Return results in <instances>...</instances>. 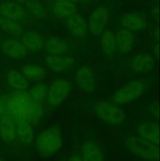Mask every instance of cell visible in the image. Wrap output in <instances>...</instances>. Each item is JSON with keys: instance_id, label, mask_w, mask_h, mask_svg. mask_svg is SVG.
Instances as JSON below:
<instances>
[{"instance_id": "f1b7e54d", "label": "cell", "mask_w": 160, "mask_h": 161, "mask_svg": "<svg viewBox=\"0 0 160 161\" xmlns=\"http://www.w3.org/2000/svg\"><path fill=\"white\" fill-rule=\"evenodd\" d=\"M66 161H83L80 138H74L71 151Z\"/></svg>"}, {"instance_id": "9c48e42d", "label": "cell", "mask_w": 160, "mask_h": 161, "mask_svg": "<svg viewBox=\"0 0 160 161\" xmlns=\"http://www.w3.org/2000/svg\"><path fill=\"white\" fill-rule=\"evenodd\" d=\"M79 42L73 39L59 37L46 36L43 53L55 55H71L76 50Z\"/></svg>"}, {"instance_id": "6da1fadb", "label": "cell", "mask_w": 160, "mask_h": 161, "mask_svg": "<svg viewBox=\"0 0 160 161\" xmlns=\"http://www.w3.org/2000/svg\"><path fill=\"white\" fill-rule=\"evenodd\" d=\"M6 110L15 120L26 121L36 127L44 114L41 104L28 91H14L4 97Z\"/></svg>"}, {"instance_id": "e0dca14e", "label": "cell", "mask_w": 160, "mask_h": 161, "mask_svg": "<svg viewBox=\"0 0 160 161\" xmlns=\"http://www.w3.org/2000/svg\"><path fill=\"white\" fill-rule=\"evenodd\" d=\"M75 82L80 90L87 93L93 92L96 85V73L89 65L80 67L76 71Z\"/></svg>"}, {"instance_id": "ac0fdd59", "label": "cell", "mask_w": 160, "mask_h": 161, "mask_svg": "<svg viewBox=\"0 0 160 161\" xmlns=\"http://www.w3.org/2000/svg\"><path fill=\"white\" fill-rule=\"evenodd\" d=\"M46 36L35 29H25L19 40L29 54L43 52Z\"/></svg>"}, {"instance_id": "7a4b0ae2", "label": "cell", "mask_w": 160, "mask_h": 161, "mask_svg": "<svg viewBox=\"0 0 160 161\" xmlns=\"http://www.w3.org/2000/svg\"><path fill=\"white\" fill-rule=\"evenodd\" d=\"M119 142L127 152L141 160H159V145L145 140L137 134L126 135Z\"/></svg>"}, {"instance_id": "9a60e30c", "label": "cell", "mask_w": 160, "mask_h": 161, "mask_svg": "<svg viewBox=\"0 0 160 161\" xmlns=\"http://www.w3.org/2000/svg\"><path fill=\"white\" fill-rule=\"evenodd\" d=\"M44 61L49 70L55 73H66L73 70L77 60L71 55L46 54Z\"/></svg>"}, {"instance_id": "f35d334b", "label": "cell", "mask_w": 160, "mask_h": 161, "mask_svg": "<svg viewBox=\"0 0 160 161\" xmlns=\"http://www.w3.org/2000/svg\"><path fill=\"white\" fill-rule=\"evenodd\" d=\"M0 161H5V160L3 158L1 157V155H0Z\"/></svg>"}, {"instance_id": "5bb4252c", "label": "cell", "mask_w": 160, "mask_h": 161, "mask_svg": "<svg viewBox=\"0 0 160 161\" xmlns=\"http://www.w3.org/2000/svg\"><path fill=\"white\" fill-rule=\"evenodd\" d=\"M0 52L9 59L22 60L28 55V52L19 40L0 35Z\"/></svg>"}, {"instance_id": "8fae6325", "label": "cell", "mask_w": 160, "mask_h": 161, "mask_svg": "<svg viewBox=\"0 0 160 161\" xmlns=\"http://www.w3.org/2000/svg\"><path fill=\"white\" fill-rule=\"evenodd\" d=\"M0 141L11 149L17 150L21 148L15 119L6 110L0 119Z\"/></svg>"}, {"instance_id": "e575fe53", "label": "cell", "mask_w": 160, "mask_h": 161, "mask_svg": "<svg viewBox=\"0 0 160 161\" xmlns=\"http://www.w3.org/2000/svg\"><path fill=\"white\" fill-rule=\"evenodd\" d=\"M153 52L154 55L157 58L159 59V43L157 42L154 44L153 47Z\"/></svg>"}, {"instance_id": "4316f807", "label": "cell", "mask_w": 160, "mask_h": 161, "mask_svg": "<svg viewBox=\"0 0 160 161\" xmlns=\"http://www.w3.org/2000/svg\"><path fill=\"white\" fill-rule=\"evenodd\" d=\"M23 5L29 13L39 20L49 19L48 11L43 1L27 0Z\"/></svg>"}, {"instance_id": "74e56055", "label": "cell", "mask_w": 160, "mask_h": 161, "mask_svg": "<svg viewBox=\"0 0 160 161\" xmlns=\"http://www.w3.org/2000/svg\"><path fill=\"white\" fill-rule=\"evenodd\" d=\"M70 1H71V2H73L74 3L76 4H77L78 3V0H70Z\"/></svg>"}, {"instance_id": "ffe728a7", "label": "cell", "mask_w": 160, "mask_h": 161, "mask_svg": "<svg viewBox=\"0 0 160 161\" xmlns=\"http://www.w3.org/2000/svg\"><path fill=\"white\" fill-rule=\"evenodd\" d=\"M135 131L141 138L159 145V125L157 121L142 120L136 127Z\"/></svg>"}, {"instance_id": "8d00e7d4", "label": "cell", "mask_w": 160, "mask_h": 161, "mask_svg": "<svg viewBox=\"0 0 160 161\" xmlns=\"http://www.w3.org/2000/svg\"><path fill=\"white\" fill-rule=\"evenodd\" d=\"M49 1H51V2H63V1H67L69 0H49Z\"/></svg>"}, {"instance_id": "484cf974", "label": "cell", "mask_w": 160, "mask_h": 161, "mask_svg": "<svg viewBox=\"0 0 160 161\" xmlns=\"http://www.w3.org/2000/svg\"><path fill=\"white\" fill-rule=\"evenodd\" d=\"M0 30L6 36L19 40L25 28L18 23L0 15Z\"/></svg>"}, {"instance_id": "2e32d148", "label": "cell", "mask_w": 160, "mask_h": 161, "mask_svg": "<svg viewBox=\"0 0 160 161\" xmlns=\"http://www.w3.org/2000/svg\"><path fill=\"white\" fill-rule=\"evenodd\" d=\"M72 39L78 42L83 40L88 33V24L85 19L78 12L62 22Z\"/></svg>"}, {"instance_id": "603a6c76", "label": "cell", "mask_w": 160, "mask_h": 161, "mask_svg": "<svg viewBox=\"0 0 160 161\" xmlns=\"http://www.w3.org/2000/svg\"><path fill=\"white\" fill-rule=\"evenodd\" d=\"M19 71L28 81L37 82L45 80L49 75V70L36 63H25L19 68Z\"/></svg>"}, {"instance_id": "4dcf8cb0", "label": "cell", "mask_w": 160, "mask_h": 161, "mask_svg": "<svg viewBox=\"0 0 160 161\" xmlns=\"http://www.w3.org/2000/svg\"><path fill=\"white\" fill-rule=\"evenodd\" d=\"M151 14L152 17L156 20L157 22H159V9L158 5H156L152 8L151 10Z\"/></svg>"}, {"instance_id": "30bf717a", "label": "cell", "mask_w": 160, "mask_h": 161, "mask_svg": "<svg viewBox=\"0 0 160 161\" xmlns=\"http://www.w3.org/2000/svg\"><path fill=\"white\" fill-rule=\"evenodd\" d=\"M111 9L105 5L97 7L90 14L88 20V31L95 36H100L106 29L111 18Z\"/></svg>"}, {"instance_id": "7402d4cb", "label": "cell", "mask_w": 160, "mask_h": 161, "mask_svg": "<svg viewBox=\"0 0 160 161\" xmlns=\"http://www.w3.org/2000/svg\"><path fill=\"white\" fill-rule=\"evenodd\" d=\"M15 122L17 137L20 147L25 149L30 148L34 142V127L26 121L15 120Z\"/></svg>"}, {"instance_id": "8992f818", "label": "cell", "mask_w": 160, "mask_h": 161, "mask_svg": "<svg viewBox=\"0 0 160 161\" xmlns=\"http://www.w3.org/2000/svg\"><path fill=\"white\" fill-rule=\"evenodd\" d=\"M151 80L147 78L132 80L116 91L110 101L118 106L128 104L140 98L150 88Z\"/></svg>"}, {"instance_id": "836d02e7", "label": "cell", "mask_w": 160, "mask_h": 161, "mask_svg": "<svg viewBox=\"0 0 160 161\" xmlns=\"http://www.w3.org/2000/svg\"><path fill=\"white\" fill-rule=\"evenodd\" d=\"M153 38L154 41L157 42H159V28L158 26L154 28L153 32Z\"/></svg>"}, {"instance_id": "d4e9b609", "label": "cell", "mask_w": 160, "mask_h": 161, "mask_svg": "<svg viewBox=\"0 0 160 161\" xmlns=\"http://www.w3.org/2000/svg\"><path fill=\"white\" fill-rule=\"evenodd\" d=\"M101 36V47L103 54L110 59H112L117 53L114 33L106 29Z\"/></svg>"}, {"instance_id": "5b68a950", "label": "cell", "mask_w": 160, "mask_h": 161, "mask_svg": "<svg viewBox=\"0 0 160 161\" xmlns=\"http://www.w3.org/2000/svg\"><path fill=\"white\" fill-rule=\"evenodd\" d=\"M0 15L25 27H42L40 20L33 16L22 4L10 0H0Z\"/></svg>"}, {"instance_id": "d590c367", "label": "cell", "mask_w": 160, "mask_h": 161, "mask_svg": "<svg viewBox=\"0 0 160 161\" xmlns=\"http://www.w3.org/2000/svg\"><path fill=\"white\" fill-rule=\"evenodd\" d=\"M10 1H13V2H16V3H18L23 4L27 0H10Z\"/></svg>"}, {"instance_id": "d6986e66", "label": "cell", "mask_w": 160, "mask_h": 161, "mask_svg": "<svg viewBox=\"0 0 160 161\" xmlns=\"http://www.w3.org/2000/svg\"><path fill=\"white\" fill-rule=\"evenodd\" d=\"M118 24L122 28L132 32H141L147 28V17L144 11H135L123 15Z\"/></svg>"}, {"instance_id": "7c38bea8", "label": "cell", "mask_w": 160, "mask_h": 161, "mask_svg": "<svg viewBox=\"0 0 160 161\" xmlns=\"http://www.w3.org/2000/svg\"><path fill=\"white\" fill-rule=\"evenodd\" d=\"M127 71L134 74L147 73L154 69L155 59L150 54L139 53L128 58L124 65Z\"/></svg>"}, {"instance_id": "44dd1931", "label": "cell", "mask_w": 160, "mask_h": 161, "mask_svg": "<svg viewBox=\"0 0 160 161\" xmlns=\"http://www.w3.org/2000/svg\"><path fill=\"white\" fill-rule=\"evenodd\" d=\"M117 53L120 56L126 55L133 49L136 36L134 32L125 28H117L114 33Z\"/></svg>"}, {"instance_id": "83f0119b", "label": "cell", "mask_w": 160, "mask_h": 161, "mask_svg": "<svg viewBox=\"0 0 160 161\" xmlns=\"http://www.w3.org/2000/svg\"><path fill=\"white\" fill-rule=\"evenodd\" d=\"M49 85L42 81L35 82L29 90V93L37 102L41 104L45 101L48 93Z\"/></svg>"}, {"instance_id": "cb8c5ba5", "label": "cell", "mask_w": 160, "mask_h": 161, "mask_svg": "<svg viewBox=\"0 0 160 161\" xmlns=\"http://www.w3.org/2000/svg\"><path fill=\"white\" fill-rule=\"evenodd\" d=\"M7 82L15 91H27L30 83L18 70L8 69L5 71Z\"/></svg>"}, {"instance_id": "277c9868", "label": "cell", "mask_w": 160, "mask_h": 161, "mask_svg": "<svg viewBox=\"0 0 160 161\" xmlns=\"http://www.w3.org/2000/svg\"><path fill=\"white\" fill-rule=\"evenodd\" d=\"M72 88L70 80L60 77L54 79L49 85L47 97L42 104L44 115L59 107L69 96Z\"/></svg>"}, {"instance_id": "4fadbf2b", "label": "cell", "mask_w": 160, "mask_h": 161, "mask_svg": "<svg viewBox=\"0 0 160 161\" xmlns=\"http://www.w3.org/2000/svg\"><path fill=\"white\" fill-rule=\"evenodd\" d=\"M49 14V18L61 22L77 12L76 4L71 1L51 2L49 0L43 1Z\"/></svg>"}, {"instance_id": "f546056e", "label": "cell", "mask_w": 160, "mask_h": 161, "mask_svg": "<svg viewBox=\"0 0 160 161\" xmlns=\"http://www.w3.org/2000/svg\"><path fill=\"white\" fill-rule=\"evenodd\" d=\"M148 111L151 115L156 119H159V102H154L151 103L148 107Z\"/></svg>"}, {"instance_id": "1f68e13d", "label": "cell", "mask_w": 160, "mask_h": 161, "mask_svg": "<svg viewBox=\"0 0 160 161\" xmlns=\"http://www.w3.org/2000/svg\"><path fill=\"white\" fill-rule=\"evenodd\" d=\"M6 111L4 97H0V119Z\"/></svg>"}, {"instance_id": "d6a6232c", "label": "cell", "mask_w": 160, "mask_h": 161, "mask_svg": "<svg viewBox=\"0 0 160 161\" xmlns=\"http://www.w3.org/2000/svg\"><path fill=\"white\" fill-rule=\"evenodd\" d=\"M97 1L99 0H78V3H79L81 7H86L91 3Z\"/></svg>"}, {"instance_id": "3957f363", "label": "cell", "mask_w": 160, "mask_h": 161, "mask_svg": "<svg viewBox=\"0 0 160 161\" xmlns=\"http://www.w3.org/2000/svg\"><path fill=\"white\" fill-rule=\"evenodd\" d=\"M63 144V134L57 125H53L40 131L34 140L35 149L39 155L49 158L56 154Z\"/></svg>"}, {"instance_id": "52a82bcc", "label": "cell", "mask_w": 160, "mask_h": 161, "mask_svg": "<svg viewBox=\"0 0 160 161\" xmlns=\"http://www.w3.org/2000/svg\"><path fill=\"white\" fill-rule=\"evenodd\" d=\"M93 110L99 119L112 127H120L126 122L124 110L110 100L96 101L93 106Z\"/></svg>"}, {"instance_id": "ba28073f", "label": "cell", "mask_w": 160, "mask_h": 161, "mask_svg": "<svg viewBox=\"0 0 160 161\" xmlns=\"http://www.w3.org/2000/svg\"><path fill=\"white\" fill-rule=\"evenodd\" d=\"M80 143L83 161H105L104 146L97 136L87 133Z\"/></svg>"}]
</instances>
